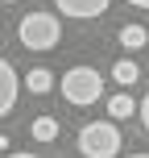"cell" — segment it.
Wrapping results in <instances>:
<instances>
[{
	"label": "cell",
	"instance_id": "6da1fadb",
	"mask_svg": "<svg viewBox=\"0 0 149 158\" xmlns=\"http://www.w3.org/2000/svg\"><path fill=\"white\" fill-rule=\"evenodd\" d=\"M17 38H21L25 50H54L58 38H62V25H58L54 13H25L21 25H17Z\"/></svg>",
	"mask_w": 149,
	"mask_h": 158
},
{
	"label": "cell",
	"instance_id": "7a4b0ae2",
	"mask_svg": "<svg viewBox=\"0 0 149 158\" xmlns=\"http://www.w3.org/2000/svg\"><path fill=\"white\" fill-rule=\"evenodd\" d=\"M58 87H62V100L75 104V108H87V104H95L104 96V79L95 67H71Z\"/></svg>",
	"mask_w": 149,
	"mask_h": 158
},
{
	"label": "cell",
	"instance_id": "3957f363",
	"mask_svg": "<svg viewBox=\"0 0 149 158\" xmlns=\"http://www.w3.org/2000/svg\"><path fill=\"white\" fill-rule=\"evenodd\" d=\"M79 150L83 158H116L120 154V129L112 121H91L79 129Z\"/></svg>",
	"mask_w": 149,
	"mask_h": 158
},
{
	"label": "cell",
	"instance_id": "277c9868",
	"mask_svg": "<svg viewBox=\"0 0 149 158\" xmlns=\"http://www.w3.org/2000/svg\"><path fill=\"white\" fill-rule=\"evenodd\" d=\"M17 92H21V79H17L13 63H8L4 54H0V117H8L17 104Z\"/></svg>",
	"mask_w": 149,
	"mask_h": 158
},
{
	"label": "cell",
	"instance_id": "5b68a950",
	"mask_svg": "<svg viewBox=\"0 0 149 158\" xmlns=\"http://www.w3.org/2000/svg\"><path fill=\"white\" fill-rule=\"evenodd\" d=\"M108 4L112 0H54V8L62 17H79V21H91V17L108 13Z\"/></svg>",
	"mask_w": 149,
	"mask_h": 158
},
{
	"label": "cell",
	"instance_id": "8992f818",
	"mask_svg": "<svg viewBox=\"0 0 149 158\" xmlns=\"http://www.w3.org/2000/svg\"><path fill=\"white\" fill-rule=\"evenodd\" d=\"M133 112H137V104H133V96H128V92H116V96L108 100V117H112V125H116V121H128Z\"/></svg>",
	"mask_w": 149,
	"mask_h": 158
},
{
	"label": "cell",
	"instance_id": "52a82bcc",
	"mask_svg": "<svg viewBox=\"0 0 149 158\" xmlns=\"http://www.w3.org/2000/svg\"><path fill=\"white\" fill-rule=\"evenodd\" d=\"M112 79H116V83H120V87H133V83H137V79H141V67H137V63H133V58H120V63H116V67H112Z\"/></svg>",
	"mask_w": 149,
	"mask_h": 158
},
{
	"label": "cell",
	"instance_id": "ba28073f",
	"mask_svg": "<svg viewBox=\"0 0 149 158\" xmlns=\"http://www.w3.org/2000/svg\"><path fill=\"white\" fill-rule=\"evenodd\" d=\"M25 87H29V92H33V96H46V92H50V87H54V75H50V71H46V67H33V71H29V75H25Z\"/></svg>",
	"mask_w": 149,
	"mask_h": 158
},
{
	"label": "cell",
	"instance_id": "9c48e42d",
	"mask_svg": "<svg viewBox=\"0 0 149 158\" xmlns=\"http://www.w3.org/2000/svg\"><path fill=\"white\" fill-rule=\"evenodd\" d=\"M29 133H33V142H54V137H58V121L54 117H33Z\"/></svg>",
	"mask_w": 149,
	"mask_h": 158
},
{
	"label": "cell",
	"instance_id": "30bf717a",
	"mask_svg": "<svg viewBox=\"0 0 149 158\" xmlns=\"http://www.w3.org/2000/svg\"><path fill=\"white\" fill-rule=\"evenodd\" d=\"M145 42H149L145 25H124V29H120V46H124V50H141Z\"/></svg>",
	"mask_w": 149,
	"mask_h": 158
},
{
	"label": "cell",
	"instance_id": "8fae6325",
	"mask_svg": "<svg viewBox=\"0 0 149 158\" xmlns=\"http://www.w3.org/2000/svg\"><path fill=\"white\" fill-rule=\"evenodd\" d=\"M137 112H141V125H145V133H149V96L137 104Z\"/></svg>",
	"mask_w": 149,
	"mask_h": 158
},
{
	"label": "cell",
	"instance_id": "7c38bea8",
	"mask_svg": "<svg viewBox=\"0 0 149 158\" xmlns=\"http://www.w3.org/2000/svg\"><path fill=\"white\" fill-rule=\"evenodd\" d=\"M128 4H133V8H145V13H149V0H128Z\"/></svg>",
	"mask_w": 149,
	"mask_h": 158
},
{
	"label": "cell",
	"instance_id": "4fadbf2b",
	"mask_svg": "<svg viewBox=\"0 0 149 158\" xmlns=\"http://www.w3.org/2000/svg\"><path fill=\"white\" fill-rule=\"evenodd\" d=\"M8 158H37V154H25V150H21V154H8Z\"/></svg>",
	"mask_w": 149,
	"mask_h": 158
},
{
	"label": "cell",
	"instance_id": "5bb4252c",
	"mask_svg": "<svg viewBox=\"0 0 149 158\" xmlns=\"http://www.w3.org/2000/svg\"><path fill=\"white\" fill-rule=\"evenodd\" d=\"M128 158H149V154H128Z\"/></svg>",
	"mask_w": 149,
	"mask_h": 158
},
{
	"label": "cell",
	"instance_id": "9a60e30c",
	"mask_svg": "<svg viewBox=\"0 0 149 158\" xmlns=\"http://www.w3.org/2000/svg\"><path fill=\"white\" fill-rule=\"evenodd\" d=\"M0 4H17V0H0Z\"/></svg>",
	"mask_w": 149,
	"mask_h": 158
}]
</instances>
